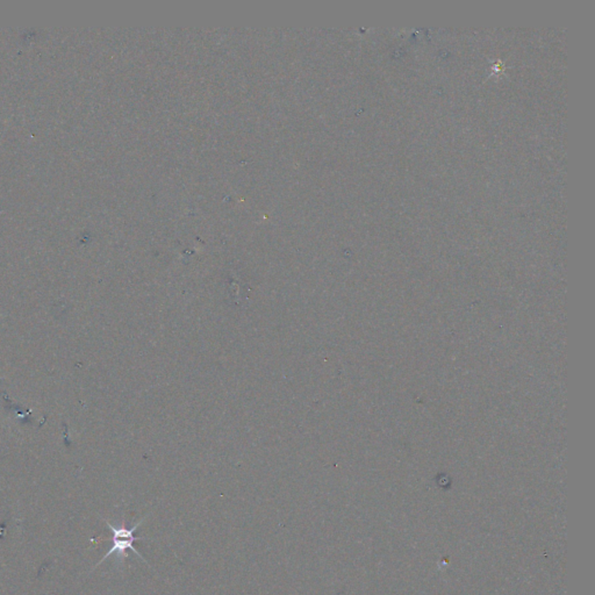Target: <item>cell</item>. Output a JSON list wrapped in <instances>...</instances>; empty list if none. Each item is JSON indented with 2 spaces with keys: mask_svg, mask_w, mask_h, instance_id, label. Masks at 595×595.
I'll return each mask as SVG.
<instances>
[{
  "mask_svg": "<svg viewBox=\"0 0 595 595\" xmlns=\"http://www.w3.org/2000/svg\"><path fill=\"white\" fill-rule=\"evenodd\" d=\"M147 519H148V515L145 516L140 522L136 523V524H134V526H131V528H127L124 521H122L121 524H119V526H114V524H112L110 521L105 519V523H106L107 526L110 528V531L113 533V537H112L113 545H112L110 550L107 551V554L103 556V558H101V561H98V564L96 565V568H98L103 561H106L107 558L114 554H117V564H124V561H126V558H128V550L133 551L136 556H138V558H140L141 561L147 563L145 558L142 557V554H140V552L135 549L134 545H133V543L136 542V540H147L145 537H136L134 535L135 531L138 530V526H141L142 523L145 522ZM147 564H148V563H147Z\"/></svg>",
  "mask_w": 595,
  "mask_h": 595,
  "instance_id": "obj_1",
  "label": "cell"
}]
</instances>
